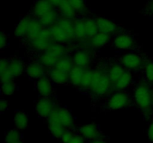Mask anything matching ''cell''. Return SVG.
<instances>
[{"instance_id":"52a82bcc","label":"cell","mask_w":153,"mask_h":143,"mask_svg":"<svg viewBox=\"0 0 153 143\" xmlns=\"http://www.w3.org/2000/svg\"><path fill=\"white\" fill-rule=\"evenodd\" d=\"M50 116L56 119L67 129H76L74 118L71 112L67 107H61L58 104H56Z\"/></svg>"},{"instance_id":"44dd1931","label":"cell","mask_w":153,"mask_h":143,"mask_svg":"<svg viewBox=\"0 0 153 143\" xmlns=\"http://www.w3.org/2000/svg\"><path fill=\"white\" fill-rule=\"evenodd\" d=\"M111 36L99 31L95 36L90 39V45L94 49H100L111 43Z\"/></svg>"},{"instance_id":"5b68a950","label":"cell","mask_w":153,"mask_h":143,"mask_svg":"<svg viewBox=\"0 0 153 143\" xmlns=\"http://www.w3.org/2000/svg\"><path fill=\"white\" fill-rule=\"evenodd\" d=\"M111 46L114 49L120 50H134L137 49V41L135 37L131 33L123 31L114 37L111 40Z\"/></svg>"},{"instance_id":"ab89813d","label":"cell","mask_w":153,"mask_h":143,"mask_svg":"<svg viewBox=\"0 0 153 143\" xmlns=\"http://www.w3.org/2000/svg\"><path fill=\"white\" fill-rule=\"evenodd\" d=\"M7 43H8V39H7V35L6 33L4 31H1L0 33V46H1V49H5L6 46H7Z\"/></svg>"},{"instance_id":"60d3db41","label":"cell","mask_w":153,"mask_h":143,"mask_svg":"<svg viewBox=\"0 0 153 143\" xmlns=\"http://www.w3.org/2000/svg\"><path fill=\"white\" fill-rule=\"evenodd\" d=\"M68 143H85V139L77 133Z\"/></svg>"},{"instance_id":"ba28073f","label":"cell","mask_w":153,"mask_h":143,"mask_svg":"<svg viewBox=\"0 0 153 143\" xmlns=\"http://www.w3.org/2000/svg\"><path fill=\"white\" fill-rule=\"evenodd\" d=\"M76 130L78 133L80 134L85 139L88 140L89 142L94 139H97L107 138L102 133L98 125H97L96 123L81 125V126L77 127Z\"/></svg>"},{"instance_id":"277c9868","label":"cell","mask_w":153,"mask_h":143,"mask_svg":"<svg viewBox=\"0 0 153 143\" xmlns=\"http://www.w3.org/2000/svg\"><path fill=\"white\" fill-rule=\"evenodd\" d=\"M118 62L127 70L139 71L143 68L147 61L144 60L143 55L135 52H129L120 57Z\"/></svg>"},{"instance_id":"9a60e30c","label":"cell","mask_w":153,"mask_h":143,"mask_svg":"<svg viewBox=\"0 0 153 143\" xmlns=\"http://www.w3.org/2000/svg\"><path fill=\"white\" fill-rule=\"evenodd\" d=\"M49 28H50L54 42L64 44L73 40V38L61 28V26L58 22H56L55 25L51 26Z\"/></svg>"},{"instance_id":"4fadbf2b","label":"cell","mask_w":153,"mask_h":143,"mask_svg":"<svg viewBox=\"0 0 153 143\" xmlns=\"http://www.w3.org/2000/svg\"><path fill=\"white\" fill-rule=\"evenodd\" d=\"M48 77L52 83L55 84L63 85L70 82V72L62 71L55 67L49 69L48 71Z\"/></svg>"},{"instance_id":"f6af8a7d","label":"cell","mask_w":153,"mask_h":143,"mask_svg":"<svg viewBox=\"0 0 153 143\" xmlns=\"http://www.w3.org/2000/svg\"><path fill=\"white\" fill-rule=\"evenodd\" d=\"M89 143H110L107 140V138H102V139H97L92 140L90 141Z\"/></svg>"},{"instance_id":"ee69618b","label":"cell","mask_w":153,"mask_h":143,"mask_svg":"<svg viewBox=\"0 0 153 143\" xmlns=\"http://www.w3.org/2000/svg\"><path fill=\"white\" fill-rule=\"evenodd\" d=\"M48 1L50 2V4H52L55 8H58V6L61 4V3L62 2L63 0H48Z\"/></svg>"},{"instance_id":"1f68e13d","label":"cell","mask_w":153,"mask_h":143,"mask_svg":"<svg viewBox=\"0 0 153 143\" xmlns=\"http://www.w3.org/2000/svg\"><path fill=\"white\" fill-rule=\"evenodd\" d=\"M58 24L61 26V28L73 39H75L74 33V19H67V18L61 17L59 18L58 22Z\"/></svg>"},{"instance_id":"cb8c5ba5","label":"cell","mask_w":153,"mask_h":143,"mask_svg":"<svg viewBox=\"0 0 153 143\" xmlns=\"http://www.w3.org/2000/svg\"><path fill=\"white\" fill-rule=\"evenodd\" d=\"M125 70L126 69L119 62L112 63L108 69L107 70L108 75V77L111 83H114L123 74Z\"/></svg>"},{"instance_id":"d6a6232c","label":"cell","mask_w":153,"mask_h":143,"mask_svg":"<svg viewBox=\"0 0 153 143\" xmlns=\"http://www.w3.org/2000/svg\"><path fill=\"white\" fill-rule=\"evenodd\" d=\"M75 64L73 63L72 57L69 56H64V57L61 58L57 62L55 66L54 67L61 69L62 71L67 72H70L72 70V69L74 67Z\"/></svg>"},{"instance_id":"d590c367","label":"cell","mask_w":153,"mask_h":143,"mask_svg":"<svg viewBox=\"0 0 153 143\" xmlns=\"http://www.w3.org/2000/svg\"><path fill=\"white\" fill-rule=\"evenodd\" d=\"M16 83L12 80L4 81L1 83V91L2 95H10L14 93L16 91Z\"/></svg>"},{"instance_id":"8d00e7d4","label":"cell","mask_w":153,"mask_h":143,"mask_svg":"<svg viewBox=\"0 0 153 143\" xmlns=\"http://www.w3.org/2000/svg\"><path fill=\"white\" fill-rule=\"evenodd\" d=\"M76 13L85 14L87 13V7L85 0H68Z\"/></svg>"},{"instance_id":"d6986e66","label":"cell","mask_w":153,"mask_h":143,"mask_svg":"<svg viewBox=\"0 0 153 143\" xmlns=\"http://www.w3.org/2000/svg\"><path fill=\"white\" fill-rule=\"evenodd\" d=\"M48 128L50 133L52 136L55 139H60L61 136L63 135L66 131L67 128L64 126L61 123H60L56 119H55L52 116H49L47 119Z\"/></svg>"},{"instance_id":"83f0119b","label":"cell","mask_w":153,"mask_h":143,"mask_svg":"<svg viewBox=\"0 0 153 143\" xmlns=\"http://www.w3.org/2000/svg\"><path fill=\"white\" fill-rule=\"evenodd\" d=\"M85 70V68L79 66H74V67L72 69L71 71L70 72V82L73 86L78 88L82 81Z\"/></svg>"},{"instance_id":"f546056e","label":"cell","mask_w":153,"mask_h":143,"mask_svg":"<svg viewBox=\"0 0 153 143\" xmlns=\"http://www.w3.org/2000/svg\"><path fill=\"white\" fill-rule=\"evenodd\" d=\"M93 70L89 67L85 68V73L82 77V81H81L80 84L78 86V89L79 91H82V92H88L90 87H91V82H92L93 79Z\"/></svg>"},{"instance_id":"e0dca14e","label":"cell","mask_w":153,"mask_h":143,"mask_svg":"<svg viewBox=\"0 0 153 143\" xmlns=\"http://www.w3.org/2000/svg\"><path fill=\"white\" fill-rule=\"evenodd\" d=\"M71 57L75 66H79L84 68L89 66V64L91 63V56L89 52L83 49L76 50Z\"/></svg>"},{"instance_id":"f35d334b","label":"cell","mask_w":153,"mask_h":143,"mask_svg":"<svg viewBox=\"0 0 153 143\" xmlns=\"http://www.w3.org/2000/svg\"><path fill=\"white\" fill-rule=\"evenodd\" d=\"M76 133H77V131L76 129H67L65 132L63 133V135L61 136L60 140L62 143H68Z\"/></svg>"},{"instance_id":"8fae6325","label":"cell","mask_w":153,"mask_h":143,"mask_svg":"<svg viewBox=\"0 0 153 143\" xmlns=\"http://www.w3.org/2000/svg\"><path fill=\"white\" fill-rule=\"evenodd\" d=\"M36 89L41 97H52L54 93L52 82L46 74L39 78L36 83Z\"/></svg>"},{"instance_id":"836d02e7","label":"cell","mask_w":153,"mask_h":143,"mask_svg":"<svg viewBox=\"0 0 153 143\" xmlns=\"http://www.w3.org/2000/svg\"><path fill=\"white\" fill-rule=\"evenodd\" d=\"M85 22L87 37L91 39L99 32L97 22H96V19H93V18H88V19H85Z\"/></svg>"},{"instance_id":"603a6c76","label":"cell","mask_w":153,"mask_h":143,"mask_svg":"<svg viewBox=\"0 0 153 143\" xmlns=\"http://www.w3.org/2000/svg\"><path fill=\"white\" fill-rule=\"evenodd\" d=\"M58 19H59L58 10H56V8H53L40 17L39 20L44 28H50L58 22Z\"/></svg>"},{"instance_id":"3957f363","label":"cell","mask_w":153,"mask_h":143,"mask_svg":"<svg viewBox=\"0 0 153 143\" xmlns=\"http://www.w3.org/2000/svg\"><path fill=\"white\" fill-rule=\"evenodd\" d=\"M132 101L131 95L127 91H114L108 96L102 104V109L105 111L121 110L129 107Z\"/></svg>"},{"instance_id":"d4e9b609","label":"cell","mask_w":153,"mask_h":143,"mask_svg":"<svg viewBox=\"0 0 153 143\" xmlns=\"http://www.w3.org/2000/svg\"><path fill=\"white\" fill-rule=\"evenodd\" d=\"M57 9L61 17L73 19L77 14L68 0H63Z\"/></svg>"},{"instance_id":"2e32d148","label":"cell","mask_w":153,"mask_h":143,"mask_svg":"<svg viewBox=\"0 0 153 143\" xmlns=\"http://www.w3.org/2000/svg\"><path fill=\"white\" fill-rule=\"evenodd\" d=\"M133 81V75L131 71L126 69L123 74L121 75V77L113 83V90L114 91H123L126 90Z\"/></svg>"},{"instance_id":"e575fe53","label":"cell","mask_w":153,"mask_h":143,"mask_svg":"<svg viewBox=\"0 0 153 143\" xmlns=\"http://www.w3.org/2000/svg\"><path fill=\"white\" fill-rule=\"evenodd\" d=\"M22 140V135L17 129H10L5 133V143H13Z\"/></svg>"},{"instance_id":"f1b7e54d","label":"cell","mask_w":153,"mask_h":143,"mask_svg":"<svg viewBox=\"0 0 153 143\" xmlns=\"http://www.w3.org/2000/svg\"><path fill=\"white\" fill-rule=\"evenodd\" d=\"M13 123L16 129L25 130L28 125V118L26 113L24 111H16L13 119Z\"/></svg>"},{"instance_id":"ffe728a7","label":"cell","mask_w":153,"mask_h":143,"mask_svg":"<svg viewBox=\"0 0 153 143\" xmlns=\"http://www.w3.org/2000/svg\"><path fill=\"white\" fill-rule=\"evenodd\" d=\"M25 63L20 58L14 57L10 60L8 66V71L13 76V78L18 77L25 72Z\"/></svg>"},{"instance_id":"7402d4cb","label":"cell","mask_w":153,"mask_h":143,"mask_svg":"<svg viewBox=\"0 0 153 143\" xmlns=\"http://www.w3.org/2000/svg\"><path fill=\"white\" fill-rule=\"evenodd\" d=\"M43 28H44V27L42 25V24L40 23V20L38 19L32 18L31 23H30L28 34H27V37L25 38L27 42L31 41V40H34L36 37H38L40 33H41V31H43Z\"/></svg>"},{"instance_id":"7dc6e473","label":"cell","mask_w":153,"mask_h":143,"mask_svg":"<svg viewBox=\"0 0 153 143\" xmlns=\"http://www.w3.org/2000/svg\"><path fill=\"white\" fill-rule=\"evenodd\" d=\"M13 143H24V142H22V140H19V141L16 142H13Z\"/></svg>"},{"instance_id":"30bf717a","label":"cell","mask_w":153,"mask_h":143,"mask_svg":"<svg viewBox=\"0 0 153 143\" xmlns=\"http://www.w3.org/2000/svg\"><path fill=\"white\" fill-rule=\"evenodd\" d=\"M97 22V26H98L99 31L103 32L105 34H109V35H116L119 33L123 31L121 30L122 28L119 25L114 22L111 19H106L105 17H97L95 18Z\"/></svg>"},{"instance_id":"4dcf8cb0","label":"cell","mask_w":153,"mask_h":143,"mask_svg":"<svg viewBox=\"0 0 153 143\" xmlns=\"http://www.w3.org/2000/svg\"><path fill=\"white\" fill-rule=\"evenodd\" d=\"M46 51L50 53L51 55L56 57L59 60L66 56V53H67V49L64 46V44L56 43V42H53Z\"/></svg>"},{"instance_id":"5bb4252c","label":"cell","mask_w":153,"mask_h":143,"mask_svg":"<svg viewBox=\"0 0 153 143\" xmlns=\"http://www.w3.org/2000/svg\"><path fill=\"white\" fill-rule=\"evenodd\" d=\"M53 8L55 7L50 4L48 0H37L33 6L31 14L33 18L39 19Z\"/></svg>"},{"instance_id":"7a4b0ae2","label":"cell","mask_w":153,"mask_h":143,"mask_svg":"<svg viewBox=\"0 0 153 143\" xmlns=\"http://www.w3.org/2000/svg\"><path fill=\"white\" fill-rule=\"evenodd\" d=\"M133 102L146 119L150 117L153 107V94L147 82L137 83L133 90Z\"/></svg>"},{"instance_id":"9c48e42d","label":"cell","mask_w":153,"mask_h":143,"mask_svg":"<svg viewBox=\"0 0 153 143\" xmlns=\"http://www.w3.org/2000/svg\"><path fill=\"white\" fill-rule=\"evenodd\" d=\"M56 104L51 97H41L37 101L35 104V111L40 118L47 119Z\"/></svg>"},{"instance_id":"4316f807","label":"cell","mask_w":153,"mask_h":143,"mask_svg":"<svg viewBox=\"0 0 153 143\" xmlns=\"http://www.w3.org/2000/svg\"><path fill=\"white\" fill-rule=\"evenodd\" d=\"M37 60L39 61L44 67L51 69L55 66L57 62L59 60V59H58L56 57L45 51V52H42L38 55Z\"/></svg>"},{"instance_id":"6da1fadb","label":"cell","mask_w":153,"mask_h":143,"mask_svg":"<svg viewBox=\"0 0 153 143\" xmlns=\"http://www.w3.org/2000/svg\"><path fill=\"white\" fill-rule=\"evenodd\" d=\"M113 90V83L109 79L107 70L95 69L93 70V79L88 92L94 100L108 96Z\"/></svg>"},{"instance_id":"74e56055","label":"cell","mask_w":153,"mask_h":143,"mask_svg":"<svg viewBox=\"0 0 153 143\" xmlns=\"http://www.w3.org/2000/svg\"><path fill=\"white\" fill-rule=\"evenodd\" d=\"M145 81L148 83H153V61L149 60L144 66Z\"/></svg>"},{"instance_id":"ac0fdd59","label":"cell","mask_w":153,"mask_h":143,"mask_svg":"<svg viewBox=\"0 0 153 143\" xmlns=\"http://www.w3.org/2000/svg\"><path fill=\"white\" fill-rule=\"evenodd\" d=\"M31 16H25L19 20L15 28V37L19 39H24L25 40L29 30L30 23L31 21Z\"/></svg>"},{"instance_id":"bcb514c9","label":"cell","mask_w":153,"mask_h":143,"mask_svg":"<svg viewBox=\"0 0 153 143\" xmlns=\"http://www.w3.org/2000/svg\"><path fill=\"white\" fill-rule=\"evenodd\" d=\"M146 9L148 10V11L153 12V0H152V1L149 3V4H148L147 7H146Z\"/></svg>"},{"instance_id":"b9f144b4","label":"cell","mask_w":153,"mask_h":143,"mask_svg":"<svg viewBox=\"0 0 153 143\" xmlns=\"http://www.w3.org/2000/svg\"><path fill=\"white\" fill-rule=\"evenodd\" d=\"M147 137L149 141L153 143V120L149 123L147 129Z\"/></svg>"},{"instance_id":"484cf974","label":"cell","mask_w":153,"mask_h":143,"mask_svg":"<svg viewBox=\"0 0 153 143\" xmlns=\"http://www.w3.org/2000/svg\"><path fill=\"white\" fill-rule=\"evenodd\" d=\"M74 33L75 39L78 40H85L87 39L86 28H85V19L76 18L74 19Z\"/></svg>"},{"instance_id":"7bdbcfd3","label":"cell","mask_w":153,"mask_h":143,"mask_svg":"<svg viewBox=\"0 0 153 143\" xmlns=\"http://www.w3.org/2000/svg\"><path fill=\"white\" fill-rule=\"evenodd\" d=\"M8 101L4 98H1V100H0V111H1V113H3L5 110H7L8 109Z\"/></svg>"},{"instance_id":"8992f818","label":"cell","mask_w":153,"mask_h":143,"mask_svg":"<svg viewBox=\"0 0 153 143\" xmlns=\"http://www.w3.org/2000/svg\"><path fill=\"white\" fill-rule=\"evenodd\" d=\"M53 42L50 28H44L38 37L31 41L28 42V43L31 50L40 54L45 52Z\"/></svg>"},{"instance_id":"7c38bea8","label":"cell","mask_w":153,"mask_h":143,"mask_svg":"<svg viewBox=\"0 0 153 143\" xmlns=\"http://www.w3.org/2000/svg\"><path fill=\"white\" fill-rule=\"evenodd\" d=\"M25 72L29 78L38 80L45 75V67L39 61L34 60L27 64Z\"/></svg>"}]
</instances>
